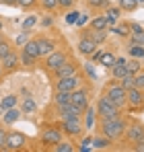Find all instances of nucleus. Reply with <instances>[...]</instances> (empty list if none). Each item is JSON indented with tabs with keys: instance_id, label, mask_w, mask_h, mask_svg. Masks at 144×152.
Returning a JSON list of instances; mask_svg holds the SVG:
<instances>
[{
	"instance_id": "f257e3e1",
	"label": "nucleus",
	"mask_w": 144,
	"mask_h": 152,
	"mask_svg": "<svg viewBox=\"0 0 144 152\" xmlns=\"http://www.w3.org/2000/svg\"><path fill=\"white\" fill-rule=\"evenodd\" d=\"M126 126H128V119L123 115H118V117H111V119H99V129L103 136L111 138V140H118L123 136L126 132Z\"/></svg>"
},
{
	"instance_id": "f03ea898",
	"label": "nucleus",
	"mask_w": 144,
	"mask_h": 152,
	"mask_svg": "<svg viewBox=\"0 0 144 152\" xmlns=\"http://www.w3.org/2000/svg\"><path fill=\"white\" fill-rule=\"evenodd\" d=\"M103 97L109 99V101L113 103L115 107H120V109L126 107V88H121V84L118 82V80H109V82L105 84Z\"/></svg>"
},
{
	"instance_id": "7ed1b4c3",
	"label": "nucleus",
	"mask_w": 144,
	"mask_h": 152,
	"mask_svg": "<svg viewBox=\"0 0 144 152\" xmlns=\"http://www.w3.org/2000/svg\"><path fill=\"white\" fill-rule=\"evenodd\" d=\"M95 111H97V117H99V119H111V117L121 115V109H120V107H115L113 103L109 101V99H105L103 95L97 99Z\"/></svg>"
},
{
	"instance_id": "20e7f679",
	"label": "nucleus",
	"mask_w": 144,
	"mask_h": 152,
	"mask_svg": "<svg viewBox=\"0 0 144 152\" xmlns=\"http://www.w3.org/2000/svg\"><path fill=\"white\" fill-rule=\"evenodd\" d=\"M60 129L68 138H80L84 132V126H82L80 117H68V119H60Z\"/></svg>"
},
{
	"instance_id": "39448f33",
	"label": "nucleus",
	"mask_w": 144,
	"mask_h": 152,
	"mask_svg": "<svg viewBox=\"0 0 144 152\" xmlns=\"http://www.w3.org/2000/svg\"><path fill=\"white\" fill-rule=\"evenodd\" d=\"M27 142H29V138L23 132H17V129L6 132V142H4L2 150H23V148H27Z\"/></svg>"
},
{
	"instance_id": "423d86ee",
	"label": "nucleus",
	"mask_w": 144,
	"mask_h": 152,
	"mask_svg": "<svg viewBox=\"0 0 144 152\" xmlns=\"http://www.w3.org/2000/svg\"><path fill=\"white\" fill-rule=\"evenodd\" d=\"M70 60V56L66 53L64 50H54L49 56H46V62H43V68L48 70V72H54V70H58L62 64H66Z\"/></svg>"
},
{
	"instance_id": "0eeeda50",
	"label": "nucleus",
	"mask_w": 144,
	"mask_h": 152,
	"mask_svg": "<svg viewBox=\"0 0 144 152\" xmlns=\"http://www.w3.org/2000/svg\"><path fill=\"white\" fill-rule=\"evenodd\" d=\"M39 140H41V144H43V146H56L60 140H64V134H62L60 126H48V127H43V129H41Z\"/></svg>"
},
{
	"instance_id": "6e6552de",
	"label": "nucleus",
	"mask_w": 144,
	"mask_h": 152,
	"mask_svg": "<svg viewBox=\"0 0 144 152\" xmlns=\"http://www.w3.org/2000/svg\"><path fill=\"white\" fill-rule=\"evenodd\" d=\"M126 142H130V144H136V142H140L144 140V124L142 121H128V126H126Z\"/></svg>"
},
{
	"instance_id": "1a4fd4ad",
	"label": "nucleus",
	"mask_w": 144,
	"mask_h": 152,
	"mask_svg": "<svg viewBox=\"0 0 144 152\" xmlns=\"http://www.w3.org/2000/svg\"><path fill=\"white\" fill-rule=\"evenodd\" d=\"M126 107L132 109V111H138V109H144V99H142V88H128L126 91Z\"/></svg>"
},
{
	"instance_id": "9d476101",
	"label": "nucleus",
	"mask_w": 144,
	"mask_h": 152,
	"mask_svg": "<svg viewBox=\"0 0 144 152\" xmlns=\"http://www.w3.org/2000/svg\"><path fill=\"white\" fill-rule=\"evenodd\" d=\"M80 86V76L78 74H72V76H66V78H58L54 82V88L56 91H66V93H72Z\"/></svg>"
},
{
	"instance_id": "9b49d317",
	"label": "nucleus",
	"mask_w": 144,
	"mask_h": 152,
	"mask_svg": "<svg viewBox=\"0 0 144 152\" xmlns=\"http://www.w3.org/2000/svg\"><path fill=\"white\" fill-rule=\"evenodd\" d=\"M70 103H72V105H76V109H78L80 113H84V109L89 107V91L78 86L76 91H72V93H70Z\"/></svg>"
},
{
	"instance_id": "f8f14e48",
	"label": "nucleus",
	"mask_w": 144,
	"mask_h": 152,
	"mask_svg": "<svg viewBox=\"0 0 144 152\" xmlns=\"http://www.w3.org/2000/svg\"><path fill=\"white\" fill-rule=\"evenodd\" d=\"M19 66H21V60H19V53H17V51L10 50L6 56L0 58V68H2L4 72H15Z\"/></svg>"
},
{
	"instance_id": "ddd939ff",
	"label": "nucleus",
	"mask_w": 144,
	"mask_h": 152,
	"mask_svg": "<svg viewBox=\"0 0 144 152\" xmlns=\"http://www.w3.org/2000/svg\"><path fill=\"white\" fill-rule=\"evenodd\" d=\"M54 74V78L58 80V78H66V76H72V74H78V64L76 62H72V60H68L66 64H62L58 70H54L51 72Z\"/></svg>"
},
{
	"instance_id": "4468645a",
	"label": "nucleus",
	"mask_w": 144,
	"mask_h": 152,
	"mask_svg": "<svg viewBox=\"0 0 144 152\" xmlns=\"http://www.w3.org/2000/svg\"><path fill=\"white\" fill-rule=\"evenodd\" d=\"M80 35H84V37H89V39H93L97 45H103L105 41H107V29H84Z\"/></svg>"
},
{
	"instance_id": "2eb2a0df",
	"label": "nucleus",
	"mask_w": 144,
	"mask_h": 152,
	"mask_svg": "<svg viewBox=\"0 0 144 152\" xmlns=\"http://www.w3.org/2000/svg\"><path fill=\"white\" fill-rule=\"evenodd\" d=\"M37 45H39V56H41V58L49 56L51 51L58 48L56 39H49V37H39V39H37Z\"/></svg>"
},
{
	"instance_id": "dca6fc26",
	"label": "nucleus",
	"mask_w": 144,
	"mask_h": 152,
	"mask_svg": "<svg viewBox=\"0 0 144 152\" xmlns=\"http://www.w3.org/2000/svg\"><path fill=\"white\" fill-rule=\"evenodd\" d=\"M97 48H99V45H97L93 39H89V37L80 35V41H78V51H80L82 56H87V58H89V56H91V53H93Z\"/></svg>"
},
{
	"instance_id": "f3484780",
	"label": "nucleus",
	"mask_w": 144,
	"mask_h": 152,
	"mask_svg": "<svg viewBox=\"0 0 144 152\" xmlns=\"http://www.w3.org/2000/svg\"><path fill=\"white\" fill-rule=\"evenodd\" d=\"M111 144H113V140H111V138H107V136H103V134L91 138V146L97 148V150H105V148H109Z\"/></svg>"
},
{
	"instance_id": "a211bd4d",
	"label": "nucleus",
	"mask_w": 144,
	"mask_h": 152,
	"mask_svg": "<svg viewBox=\"0 0 144 152\" xmlns=\"http://www.w3.org/2000/svg\"><path fill=\"white\" fill-rule=\"evenodd\" d=\"M23 113H21V109H15V107H10V109H6L4 111V117H2V121H4V126H12L15 121H19V117H21Z\"/></svg>"
},
{
	"instance_id": "6ab92c4d",
	"label": "nucleus",
	"mask_w": 144,
	"mask_h": 152,
	"mask_svg": "<svg viewBox=\"0 0 144 152\" xmlns=\"http://www.w3.org/2000/svg\"><path fill=\"white\" fill-rule=\"evenodd\" d=\"M23 51L27 56H31L33 60H39L41 56H39V45H37V39H29L27 43L23 45Z\"/></svg>"
},
{
	"instance_id": "aec40b11",
	"label": "nucleus",
	"mask_w": 144,
	"mask_h": 152,
	"mask_svg": "<svg viewBox=\"0 0 144 152\" xmlns=\"http://www.w3.org/2000/svg\"><path fill=\"white\" fill-rule=\"evenodd\" d=\"M126 70H128L130 74H138V72L142 70V60H138V58H128Z\"/></svg>"
},
{
	"instance_id": "412c9836",
	"label": "nucleus",
	"mask_w": 144,
	"mask_h": 152,
	"mask_svg": "<svg viewBox=\"0 0 144 152\" xmlns=\"http://www.w3.org/2000/svg\"><path fill=\"white\" fill-rule=\"evenodd\" d=\"M84 115H87V121H84V129H93V126H95V119H97V111L89 105L87 109H84Z\"/></svg>"
},
{
	"instance_id": "4be33fe9",
	"label": "nucleus",
	"mask_w": 144,
	"mask_h": 152,
	"mask_svg": "<svg viewBox=\"0 0 144 152\" xmlns=\"http://www.w3.org/2000/svg\"><path fill=\"white\" fill-rule=\"evenodd\" d=\"M91 29H109V23H107V17L105 15H99V17H93L91 23H89Z\"/></svg>"
},
{
	"instance_id": "5701e85b",
	"label": "nucleus",
	"mask_w": 144,
	"mask_h": 152,
	"mask_svg": "<svg viewBox=\"0 0 144 152\" xmlns=\"http://www.w3.org/2000/svg\"><path fill=\"white\" fill-rule=\"evenodd\" d=\"M37 111V103L33 101L31 97H25L23 105H21V113H25V115H31V113H35Z\"/></svg>"
},
{
	"instance_id": "b1692460",
	"label": "nucleus",
	"mask_w": 144,
	"mask_h": 152,
	"mask_svg": "<svg viewBox=\"0 0 144 152\" xmlns=\"http://www.w3.org/2000/svg\"><path fill=\"white\" fill-rule=\"evenodd\" d=\"M66 103H70V93H66V91H56V95H54V105L60 107V105H66Z\"/></svg>"
},
{
	"instance_id": "393cba45",
	"label": "nucleus",
	"mask_w": 144,
	"mask_h": 152,
	"mask_svg": "<svg viewBox=\"0 0 144 152\" xmlns=\"http://www.w3.org/2000/svg\"><path fill=\"white\" fill-rule=\"evenodd\" d=\"M118 6L121 8V12H123V10H126V12H134V10L140 6V2H136V0H120Z\"/></svg>"
},
{
	"instance_id": "a878e982",
	"label": "nucleus",
	"mask_w": 144,
	"mask_h": 152,
	"mask_svg": "<svg viewBox=\"0 0 144 152\" xmlns=\"http://www.w3.org/2000/svg\"><path fill=\"white\" fill-rule=\"evenodd\" d=\"M109 70H111V76H113V80H120L121 76L128 72V70H126V64H118V62H115V64H113Z\"/></svg>"
},
{
	"instance_id": "bb28decb",
	"label": "nucleus",
	"mask_w": 144,
	"mask_h": 152,
	"mask_svg": "<svg viewBox=\"0 0 144 152\" xmlns=\"http://www.w3.org/2000/svg\"><path fill=\"white\" fill-rule=\"evenodd\" d=\"M128 53H130V58H138V60H142V58H144V45L132 43V45L128 48Z\"/></svg>"
},
{
	"instance_id": "cd10ccee",
	"label": "nucleus",
	"mask_w": 144,
	"mask_h": 152,
	"mask_svg": "<svg viewBox=\"0 0 144 152\" xmlns=\"http://www.w3.org/2000/svg\"><path fill=\"white\" fill-rule=\"evenodd\" d=\"M56 152H72L74 150V144L72 142H68V140H60L56 146H51Z\"/></svg>"
},
{
	"instance_id": "c85d7f7f",
	"label": "nucleus",
	"mask_w": 144,
	"mask_h": 152,
	"mask_svg": "<svg viewBox=\"0 0 144 152\" xmlns=\"http://www.w3.org/2000/svg\"><path fill=\"white\" fill-rule=\"evenodd\" d=\"M115 58H118V56H113V53H107V51H103V56H101L99 64H101V66H105V68H111V66L115 64Z\"/></svg>"
},
{
	"instance_id": "c756f323",
	"label": "nucleus",
	"mask_w": 144,
	"mask_h": 152,
	"mask_svg": "<svg viewBox=\"0 0 144 152\" xmlns=\"http://www.w3.org/2000/svg\"><path fill=\"white\" fill-rule=\"evenodd\" d=\"M15 105H17V95H8V97H4L2 103H0V111H6V109H10Z\"/></svg>"
},
{
	"instance_id": "7c9ffc66",
	"label": "nucleus",
	"mask_w": 144,
	"mask_h": 152,
	"mask_svg": "<svg viewBox=\"0 0 144 152\" xmlns=\"http://www.w3.org/2000/svg\"><path fill=\"white\" fill-rule=\"evenodd\" d=\"M118 82L121 84V88H126V91H128V88H132V86H134V74L126 72V74L121 76V78L118 80Z\"/></svg>"
},
{
	"instance_id": "2f4dec72",
	"label": "nucleus",
	"mask_w": 144,
	"mask_h": 152,
	"mask_svg": "<svg viewBox=\"0 0 144 152\" xmlns=\"http://www.w3.org/2000/svg\"><path fill=\"white\" fill-rule=\"evenodd\" d=\"M19 60H21V66H25V68H33V66H35V62H37V60H33L31 56H27L25 51L19 56Z\"/></svg>"
},
{
	"instance_id": "473e14b6",
	"label": "nucleus",
	"mask_w": 144,
	"mask_h": 152,
	"mask_svg": "<svg viewBox=\"0 0 144 152\" xmlns=\"http://www.w3.org/2000/svg\"><path fill=\"white\" fill-rule=\"evenodd\" d=\"M10 50H12V48H10V41H8L6 37H2V35H0V58H2V56H6Z\"/></svg>"
},
{
	"instance_id": "72a5a7b5",
	"label": "nucleus",
	"mask_w": 144,
	"mask_h": 152,
	"mask_svg": "<svg viewBox=\"0 0 144 152\" xmlns=\"http://www.w3.org/2000/svg\"><path fill=\"white\" fill-rule=\"evenodd\" d=\"M87 4L93 8H107L111 4V0H87Z\"/></svg>"
},
{
	"instance_id": "f704fd0d",
	"label": "nucleus",
	"mask_w": 144,
	"mask_h": 152,
	"mask_svg": "<svg viewBox=\"0 0 144 152\" xmlns=\"http://www.w3.org/2000/svg\"><path fill=\"white\" fill-rule=\"evenodd\" d=\"M113 33H118V35H123V37H130V25L126 23V25H118L111 29Z\"/></svg>"
},
{
	"instance_id": "c9c22d12",
	"label": "nucleus",
	"mask_w": 144,
	"mask_h": 152,
	"mask_svg": "<svg viewBox=\"0 0 144 152\" xmlns=\"http://www.w3.org/2000/svg\"><path fill=\"white\" fill-rule=\"evenodd\" d=\"M39 21H37V17H27L23 21V31H29V29H33V27L37 25Z\"/></svg>"
},
{
	"instance_id": "e433bc0d",
	"label": "nucleus",
	"mask_w": 144,
	"mask_h": 152,
	"mask_svg": "<svg viewBox=\"0 0 144 152\" xmlns=\"http://www.w3.org/2000/svg\"><path fill=\"white\" fill-rule=\"evenodd\" d=\"M39 4V0H19V6L25 8V10H31V8H35Z\"/></svg>"
},
{
	"instance_id": "4c0bfd02",
	"label": "nucleus",
	"mask_w": 144,
	"mask_h": 152,
	"mask_svg": "<svg viewBox=\"0 0 144 152\" xmlns=\"http://www.w3.org/2000/svg\"><path fill=\"white\" fill-rule=\"evenodd\" d=\"M39 4H41L46 10H56V8H58V0H39Z\"/></svg>"
},
{
	"instance_id": "58836bf2",
	"label": "nucleus",
	"mask_w": 144,
	"mask_h": 152,
	"mask_svg": "<svg viewBox=\"0 0 144 152\" xmlns=\"http://www.w3.org/2000/svg\"><path fill=\"white\" fill-rule=\"evenodd\" d=\"M134 86L136 88H144V72L142 70L138 74H134Z\"/></svg>"
},
{
	"instance_id": "ea45409f",
	"label": "nucleus",
	"mask_w": 144,
	"mask_h": 152,
	"mask_svg": "<svg viewBox=\"0 0 144 152\" xmlns=\"http://www.w3.org/2000/svg\"><path fill=\"white\" fill-rule=\"evenodd\" d=\"M27 41H29V35H27V31H23V33H21L17 39H15V43H17V45H21V48H23Z\"/></svg>"
},
{
	"instance_id": "a19ab883",
	"label": "nucleus",
	"mask_w": 144,
	"mask_h": 152,
	"mask_svg": "<svg viewBox=\"0 0 144 152\" xmlns=\"http://www.w3.org/2000/svg\"><path fill=\"white\" fill-rule=\"evenodd\" d=\"M76 0H58V8H72Z\"/></svg>"
},
{
	"instance_id": "79ce46f5",
	"label": "nucleus",
	"mask_w": 144,
	"mask_h": 152,
	"mask_svg": "<svg viewBox=\"0 0 144 152\" xmlns=\"http://www.w3.org/2000/svg\"><path fill=\"white\" fill-rule=\"evenodd\" d=\"M101 56H103V50H99V48H97L89 58H91V62H99V60H101Z\"/></svg>"
},
{
	"instance_id": "37998d69",
	"label": "nucleus",
	"mask_w": 144,
	"mask_h": 152,
	"mask_svg": "<svg viewBox=\"0 0 144 152\" xmlns=\"http://www.w3.org/2000/svg\"><path fill=\"white\" fill-rule=\"evenodd\" d=\"M4 142H6V129L0 127V150L4 148Z\"/></svg>"
},
{
	"instance_id": "c03bdc74",
	"label": "nucleus",
	"mask_w": 144,
	"mask_h": 152,
	"mask_svg": "<svg viewBox=\"0 0 144 152\" xmlns=\"http://www.w3.org/2000/svg\"><path fill=\"white\" fill-rule=\"evenodd\" d=\"M132 150H136V152H144V140H140V142H136V144L132 146Z\"/></svg>"
},
{
	"instance_id": "a18cd8bd",
	"label": "nucleus",
	"mask_w": 144,
	"mask_h": 152,
	"mask_svg": "<svg viewBox=\"0 0 144 152\" xmlns=\"http://www.w3.org/2000/svg\"><path fill=\"white\" fill-rule=\"evenodd\" d=\"M0 4H6V6H19V0H0Z\"/></svg>"
},
{
	"instance_id": "49530a36",
	"label": "nucleus",
	"mask_w": 144,
	"mask_h": 152,
	"mask_svg": "<svg viewBox=\"0 0 144 152\" xmlns=\"http://www.w3.org/2000/svg\"><path fill=\"white\" fill-rule=\"evenodd\" d=\"M51 23H54V21H51L49 17H46V19H41V21H39V25H41V27H51Z\"/></svg>"
},
{
	"instance_id": "de8ad7c7",
	"label": "nucleus",
	"mask_w": 144,
	"mask_h": 152,
	"mask_svg": "<svg viewBox=\"0 0 144 152\" xmlns=\"http://www.w3.org/2000/svg\"><path fill=\"white\" fill-rule=\"evenodd\" d=\"M84 68H87V74L91 76V78H93V80H95V68H91V64H87V66H84Z\"/></svg>"
},
{
	"instance_id": "09e8293b",
	"label": "nucleus",
	"mask_w": 144,
	"mask_h": 152,
	"mask_svg": "<svg viewBox=\"0 0 144 152\" xmlns=\"http://www.w3.org/2000/svg\"><path fill=\"white\" fill-rule=\"evenodd\" d=\"M76 19H78V12H70V15L66 17V21H68V23H76Z\"/></svg>"
},
{
	"instance_id": "8fccbe9b",
	"label": "nucleus",
	"mask_w": 144,
	"mask_h": 152,
	"mask_svg": "<svg viewBox=\"0 0 144 152\" xmlns=\"http://www.w3.org/2000/svg\"><path fill=\"white\" fill-rule=\"evenodd\" d=\"M2 76H4V70H2V68H0V78H2Z\"/></svg>"
},
{
	"instance_id": "3c124183",
	"label": "nucleus",
	"mask_w": 144,
	"mask_h": 152,
	"mask_svg": "<svg viewBox=\"0 0 144 152\" xmlns=\"http://www.w3.org/2000/svg\"><path fill=\"white\" fill-rule=\"evenodd\" d=\"M2 27H4V25H2V21H0V31H2Z\"/></svg>"
},
{
	"instance_id": "603ef678",
	"label": "nucleus",
	"mask_w": 144,
	"mask_h": 152,
	"mask_svg": "<svg viewBox=\"0 0 144 152\" xmlns=\"http://www.w3.org/2000/svg\"><path fill=\"white\" fill-rule=\"evenodd\" d=\"M142 99H144V88H142Z\"/></svg>"
},
{
	"instance_id": "864d4df0",
	"label": "nucleus",
	"mask_w": 144,
	"mask_h": 152,
	"mask_svg": "<svg viewBox=\"0 0 144 152\" xmlns=\"http://www.w3.org/2000/svg\"><path fill=\"white\" fill-rule=\"evenodd\" d=\"M136 2H144V0H136Z\"/></svg>"
}]
</instances>
